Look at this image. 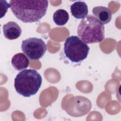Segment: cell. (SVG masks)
Segmentation results:
<instances>
[{
    "label": "cell",
    "mask_w": 121,
    "mask_h": 121,
    "mask_svg": "<svg viewBox=\"0 0 121 121\" xmlns=\"http://www.w3.org/2000/svg\"><path fill=\"white\" fill-rule=\"evenodd\" d=\"M69 19V15L67 11L63 9L57 10L53 15V20L55 24L62 26L65 25Z\"/></svg>",
    "instance_id": "30bf717a"
},
{
    "label": "cell",
    "mask_w": 121,
    "mask_h": 121,
    "mask_svg": "<svg viewBox=\"0 0 121 121\" xmlns=\"http://www.w3.org/2000/svg\"><path fill=\"white\" fill-rule=\"evenodd\" d=\"M11 64L16 70L19 71L26 69L28 67L29 60L24 53H18L13 56Z\"/></svg>",
    "instance_id": "9c48e42d"
},
{
    "label": "cell",
    "mask_w": 121,
    "mask_h": 121,
    "mask_svg": "<svg viewBox=\"0 0 121 121\" xmlns=\"http://www.w3.org/2000/svg\"><path fill=\"white\" fill-rule=\"evenodd\" d=\"M104 32V25L91 15L81 20L77 30L78 37L86 43L102 42L105 37Z\"/></svg>",
    "instance_id": "3957f363"
},
{
    "label": "cell",
    "mask_w": 121,
    "mask_h": 121,
    "mask_svg": "<svg viewBox=\"0 0 121 121\" xmlns=\"http://www.w3.org/2000/svg\"><path fill=\"white\" fill-rule=\"evenodd\" d=\"M42 83L41 75L34 69H26L19 72L14 79L16 92L24 97L36 94Z\"/></svg>",
    "instance_id": "7a4b0ae2"
},
{
    "label": "cell",
    "mask_w": 121,
    "mask_h": 121,
    "mask_svg": "<svg viewBox=\"0 0 121 121\" xmlns=\"http://www.w3.org/2000/svg\"><path fill=\"white\" fill-rule=\"evenodd\" d=\"M90 48L77 36L68 37L64 44V52L66 57L71 62L78 63L86 59Z\"/></svg>",
    "instance_id": "277c9868"
},
{
    "label": "cell",
    "mask_w": 121,
    "mask_h": 121,
    "mask_svg": "<svg viewBox=\"0 0 121 121\" xmlns=\"http://www.w3.org/2000/svg\"><path fill=\"white\" fill-rule=\"evenodd\" d=\"M3 32L5 38L12 40L16 39L20 36L22 30L16 22L10 21L3 26Z\"/></svg>",
    "instance_id": "8992f818"
},
{
    "label": "cell",
    "mask_w": 121,
    "mask_h": 121,
    "mask_svg": "<svg viewBox=\"0 0 121 121\" xmlns=\"http://www.w3.org/2000/svg\"><path fill=\"white\" fill-rule=\"evenodd\" d=\"M10 8L15 17L25 23L37 22L46 14L48 0H10Z\"/></svg>",
    "instance_id": "6da1fadb"
},
{
    "label": "cell",
    "mask_w": 121,
    "mask_h": 121,
    "mask_svg": "<svg viewBox=\"0 0 121 121\" xmlns=\"http://www.w3.org/2000/svg\"><path fill=\"white\" fill-rule=\"evenodd\" d=\"M21 49L29 59L36 60L43 56L47 50V45L42 39L30 37L22 42Z\"/></svg>",
    "instance_id": "5b68a950"
},
{
    "label": "cell",
    "mask_w": 121,
    "mask_h": 121,
    "mask_svg": "<svg viewBox=\"0 0 121 121\" xmlns=\"http://www.w3.org/2000/svg\"><path fill=\"white\" fill-rule=\"evenodd\" d=\"M92 12L102 24L105 25L110 22L112 19V13L110 9L104 6H97L93 9Z\"/></svg>",
    "instance_id": "52a82bcc"
},
{
    "label": "cell",
    "mask_w": 121,
    "mask_h": 121,
    "mask_svg": "<svg viewBox=\"0 0 121 121\" xmlns=\"http://www.w3.org/2000/svg\"><path fill=\"white\" fill-rule=\"evenodd\" d=\"M0 7H1V16L0 18H2L5 16V14L7 12L9 8H10L9 4L8 3L6 0H0Z\"/></svg>",
    "instance_id": "8fae6325"
},
{
    "label": "cell",
    "mask_w": 121,
    "mask_h": 121,
    "mask_svg": "<svg viewBox=\"0 0 121 121\" xmlns=\"http://www.w3.org/2000/svg\"><path fill=\"white\" fill-rule=\"evenodd\" d=\"M70 12L76 18L83 19L88 15V7L84 1H76L71 5Z\"/></svg>",
    "instance_id": "ba28073f"
}]
</instances>
